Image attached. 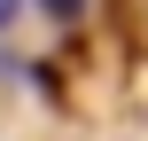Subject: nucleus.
Wrapping results in <instances>:
<instances>
[{
    "mask_svg": "<svg viewBox=\"0 0 148 141\" xmlns=\"http://www.w3.org/2000/svg\"><path fill=\"white\" fill-rule=\"evenodd\" d=\"M39 8H47V16H62V24H70V16H78V8H86V0H39Z\"/></svg>",
    "mask_w": 148,
    "mask_h": 141,
    "instance_id": "f257e3e1",
    "label": "nucleus"
},
{
    "mask_svg": "<svg viewBox=\"0 0 148 141\" xmlns=\"http://www.w3.org/2000/svg\"><path fill=\"white\" fill-rule=\"evenodd\" d=\"M8 16H16V0H0V31H8Z\"/></svg>",
    "mask_w": 148,
    "mask_h": 141,
    "instance_id": "f03ea898",
    "label": "nucleus"
}]
</instances>
